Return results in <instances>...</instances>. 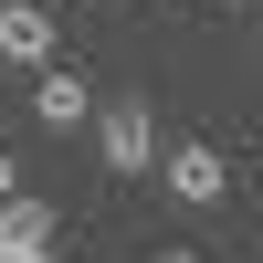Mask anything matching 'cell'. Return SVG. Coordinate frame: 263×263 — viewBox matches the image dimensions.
I'll list each match as a JSON object with an SVG mask.
<instances>
[{
    "label": "cell",
    "mask_w": 263,
    "mask_h": 263,
    "mask_svg": "<svg viewBox=\"0 0 263 263\" xmlns=\"http://www.w3.org/2000/svg\"><path fill=\"white\" fill-rule=\"evenodd\" d=\"M11 263H63V253H53V242H42V253H11Z\"/></svg>",
    "instance_id": "cell-8"
},
{
    "label": "cell",
    "mask_w": 263,
    "mask_h": 263,
    "mask_svg": "<svg viewBox=\"0 0 263 263\" xmlns=\"http://www.w3.org/2000/svg\"><path fill=\"white\" fill-rule=\"evenodd\" d=\"M147 263H200V253H179V242H168V253H147Z\"/></svg>",
    "instance_id": "cell-7"
},
{
    "label": "cell",
    "mask_w": 263,
    "mask_h": 263,
    "mask_svg": "<svg viewBox=\"0 0 263 263\" xmlns=\"http://www.w3.org/2000/svg\"><path fill=\"white\" fill-rule=\"evenodd\" d=\"M158 179H168V200L211 211V200L232 190V158H221V147H200V137H190V147H168V168H158Z\"/></svg>",
    "instance_id": "cell-2"
},
{
    "label": "cell",
    "mask_w": 263,
    "mask_h": 263,
    "mask_svg": "<svg viewBox=\"0 0 263 263\" xmlns=\"http://www.w3.org/2000/svg\"><path fill=\"white\" fill-rule=\"evenodd\" d=\"M95 147H105V168H116V179H147V168H158V116H147V95H116L95 116Z\"/></svg>",
    "instance_id": "cell-1"
},
{
    "label": "cell",
    "mask_w": 263,
    "mask_h": 263,
    "mask_svg": "<svg viewBox=\"0 0 263 263\" xmlns=\"http://www.w3.org/2000/svg\"><path fill=\"white\" fill-rule=\"evenodd\" d=\"M32 116L53 126V137H74V126L95 116V84H84L74 63H42V74H32Z\"/></svg>",
    "instance_id": "cell-3"
},
{
    "label": "cell",
    "mask_w": 263,
    "mask_h": 263,
    "mask_svg": "<svg viewBox=\"0 0 263 263\" xmlns=\"http://www.w3.org/2000/svg\"><path fill=\"white\" fill-rule=\"evenodd\" d=\"M0 242H11V253H42V242H53V200L11 190V200H0Z\"/></svg>",
    "instance_id": "cell-5"
},
{
    "label": "cell",
    "mask_w": 263,
    "mask_h": 263,
    "mask_svg": "<svg viewBox=\"0 0 263 263\" xmlns=\"http://www.w3.org/2000/svg\"><path fill=\"white\" fill-rule=\"evenodd\" d=\"M11 190H21V158H11V147H0V200H11Z\"/></svg>",
    "instance_id": "cell-6"
},
{
    "label": "cell",
    "mask_w": 263,
    "mask_h": 263,
    "mask_svg": "<svg viewBox=\"0 0 263 263\" xmlns=\"http://www.w3.org/2000/svg\"><path fill=\"white\" fill-rule=\"evenodd\" d=\"M53 42H63V21L42 11V0H0V63H53Z\"/></svg>",
    "instance_id": "cell-4"
},
{
    "label": "cell",
    "mask_w": 263,
    "mask_h": 263,
    "mask_svg": "<svg viewBox=\"0 0 263 263\" xmlns=\"http://www.w3.org/2000/svg\"><path fill=\"white\" fill-rule=\"evenodd\" d=\"M253 63H263V42H253Z\"/></svg>",
    "instance_id": "cell-9"
}]
</instances>
